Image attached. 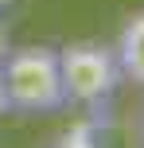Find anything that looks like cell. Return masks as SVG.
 I'll use <instances>...</instances> for the list:
<instances>
[{"mask_svg":"<svg viewBox=\"0 0 144 148\" xmlns=\"http://www.w3.org/2000/svg\"><path fill=\"white\" fill-rule=\"evenodd\" d=\"M59 78L66 101L101 105L113 97L121 82V66H117V55L101 43H66L59 51Z\"/></svg>","mask_w":144,"mask_h":148,"instance_id":"obj_2","label":"cell"},{"mask_svg":"<svg viewBox=\"0 0 144 148\" xmlns=\"http://www.w3.org/2000/svg\"><path fill=\"white\" fill-rule=\"evenodd\" d=\"M16 4V0H0V12H4V8H12Z\"/></svg>","mask_w":144,"mask_h":148,"instance_id":"obj_7","label":"cell"},{"mask_svg":"<svg viewBox=\"0 0 144 148\" xmlns=\"http://www.w3.org/2000/svg\"><path fill=\"white\" fill-rule=\"evenodd\" d=\"M8 55V31H4V23H0V59Z\"/></svg>","mask_w":144,"mask_h":148,"instance_id":"obj_6","label":"cell"},{"mask_svg":"<svg viewBox=\"0 0 144 148\" xmlns=\"http://www.w3.org/2000/svg\"><path fill=\"white\" fill-rule=\"evenodd\" d=\"M113 55H117V66H121L125 78H132V82L144 86V12L129 16V23L121 27V39H117Z\"/></svg>","mask_w":144,"mask_h":148,"instance_id":"obj_3","label":"cell"},{"mask_svg":"<svg viewBox=\"0 0 144 148\" xmlns=\"http://www.w3.org/2000/svg\"><path fill=\"white\" fill-rule=\"evenodd\" d=\"M98 133H101V129L90 121V125H74V129H66L59 140H62V144H90V140H98Z\"/></svg>","mask_w":144,"mask_h":148,"instance_id":"obj_4","label":"cell"},{"mask_svg":"<svg viewBox=\"0 0 144 148\" xmlns=\"http://www.w3.org/2000/svg\"><path fill=\"white\" fill-rule=\"evenodd\" d=\"M8 105L16 113H55L66 105L59 78V51L55 47H8L0 59Z\"/></svg>","mask_w":144,"mask_h":148,"instance_id":"obj_1","label":"cell"},{"mask_svg":"<svg viewBox=\"0 0 144 148\" xmlns=\"http://www.w3.org/2000/svg\"><path fill=\"white\" fill-rule=\"evenodd\" d=\"M12 105H8V90H4V70H0V113H8Z\"/></svg>","mask_w":144,"mask_h":148,"instance_id":"obj_5","label":"cell"},{"mask_svg":"<svg viewBox=\"0 0 144 148\" xmlns=\"http://www.w3.org/2000/svg\"><path fill=\"white\" fill-rule=\"evenodd\" d=\"M140 140H144V121H140Z\"/></svg>","mask_w":144,"mask_h":148,"instance_id":"obj_8","label":"cell"}]
</instances>
